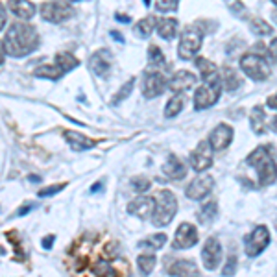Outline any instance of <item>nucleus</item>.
I'll return each instance as SVG.
<instances>
[{"instance_id":"f257e3e1","label":"nucleus","mask_w":277,"mask_h":277,"mask_svg":"<svg viewBox=\"0 0 277 277\" xmlns=\"http://www.w3.org/2000/svg\"><path fill=\"white\" fill-rule=\"evenodd\" d=\"M4 46L11 57H26L39 46V33L28 23H13L8 28Z\"/></svg>"},{"instance_id":"f03ea898","label":"nucleus","mask_w":277,"mask_h":277,"mask_svg":"<svg viewBox=\"0 0 277 277\" xmlns=\"http://www.w3.org/2000/svg\"><path fill=\"white\" fill-rule=\"evenodd\" d=\"M248 165H251L255 170H257L259 185H261V187H268V185L275 183L277 163L266 148H263V146L255 148L253 152L248 155Z\"/></svg>"},{"instance_id":"7ed1b4c3","label":"nucleus","mask_w":277,"mask_h":277,"mask_svg":"<svg viewBox=\"0 0 277 277\" xmlns=\"http://www.w3.org/2000/svg\"><path fill=\"white\" fill-rule=\"evenodd\" d=\"M177 212V200L170 190H159L155 196V211H153L152 224L155 227H165L174 220Z\"/></svg>"},{"instance_id":"20e7f679","label":"nucleus","mask_w":277,"mask_h":277,"mask_svg":"<svg viewBox=\"0 0 277 277\" xmlns=\"http://www.w3.org/2000/svg\"><path fill=\"white\" fill-rule=\"evenodd\" d=\"M240 69L246 76H249L255 82H264L272 74L266 57L263 54H255V52H249V54H244L240 57Z\"/></svg>"},{"instance_id":"39448f33","label":"nucleus","mask_w":277,"mask_h":277,"mask_svg":"<svg viewBox=\"0 0 277 277\" xmlns=\"http://www.w3.org/2000/svg\"><path fill=\"white\" fill-rule=\"evenodd\" d=\"M41 17L46 23L61 24L74 17V8L69 2H45L41 4Z\"/></svg>"},{"instance_id":"423d86ee","label":"nucleus","mask_w":277,"mask_h":277,"mask_svg":"<svg viewBox=\"0 0 277 277\" xmlns=\"http://www.w3.org/2000/svg\"><path fill=\"white\" fill-rule=\"evenodd\" d=\"M270 244V231L266 226H257L248 236L244 239V251L248 257H257L263 253Z\"/></svg>"},{"instance_id":"0eeeda50","label":"nucleus","mask_w":277,"mask_h":277,"mask_svg":"<svg viewBox=\"0 0 277 277\" xmlns=\"http://www.w3.org/2000/svg\"><path fill=\"white\" fill-rule=\"evenodd\" d=\"M202 41H203L202 33L192 30V28H187V30L181 33L180 46H177L180 60H190V57H194V55L200 52V48H202Z\"/></svg>"},{"instance_id":"6e6552de","label":"nucleus","mask_w":277,"mask_h":277,"mask_svg":"<svg viewBox=\"0 0 277 277\" xmlns=\"http://www.w3.org/2000/svg\"><path fill=\"white\" fill-rule=\"evenodd\" d=\"M222 83H203L194 92V107L198 111L207 109L220 100Z\"/></svg>"},{"instance_id":"1a4fd4ad","label":"nucleus","mask_w":277,"mask_h":277,"mask_svg":"<svg viewBox=\"0 0 277 277\" xmlns=\"http://www.w3.org/2000/svg\"><path fill=\"white\" fill-rule=\"evenodd\" d=\"M190 166L198 174H203L212 166V148L209 141H202V143H198V146L194 148V152L190 153Z\"/></svg>"},{"instance_id":"9d476101","label":"nucleus","mask_w":277,"mask_h":277,"mask_svg":"<svg viewBox=\"0 0 277 277\" xmlns=\"http://www.w3.org/2000/svg\"><path fill=\"white\" fill-rule=\"evenodd\" d=\"M212 187H214V180H212L211 175L198 174L189 183V187H187V190H185V196H187L189 200L198 202V200H203L209 192H211Z\"/></svg>"},{"instance_id":"9b49d317","label":"nucleus","mask_w":277,"mask_h":277,"mask_svg":"<svg viewBox=\"0 0 277 277\" xmlns=\"http://www.w3.org/2000/svg\"><path fill=\"white\" fill-rule=\"evenodd\" d=\"M196 244H198V229H196V226H192V224H189V222L180 224V227H177V231H175L172 248L174 249H189Z\"/></svg>"},{"instance_id":"f8f14e48","label":"nucleus","mask_w":277,"mask_h":277,"mask_svg":"<svg viewBox=\"0 0 277 277\" xmlns=\"http://www.w3.org/2000/svg\"><path fill=\"white\" fill-rule=\"evenodd\" d=\"M202 261H203V266L207 268L209 272L212 270H216L218 264L222 261V244L218 242L216 236H209L205 240V244H203L202 249Z\"/></svg>"},{"instance_id":"ddd939ff","label":"nucleus","mask_w":277,"mask_h":277,"mask_svg":"<svg viewBox=\"0 0 277 277\" xmlns=\"http://www.w3.org/2000/svg\"><path fill=\"white\" fill-rule=\"evenodd\" d=\"M166 87H168V82L161 72H148L143 80V96L150 100L161 96Z\"/></svg>"},{"instance_id":"4468645a","label":"nucleus","mask_w":277,"mask_h":277,"mask_svg":"<svg viewBox=\"0 0 277 277\" xmlns=\"http://www.w3.org/2000/svg\"><path fill=\"white\" fill-rule=\"evenodd\" d=\"M111 52L109 50H98L91 55V60H89V70H91L94 76L98 78H107L111 72Z\"/></svg>"},{"instance_id":"2eb2a0df","label":"nucleus","mask_w":277,"mask_h":277,"mask_svg":"<svg viewBox=\"0 0 277 277\" xmlns=\"http://www.w3.org/2000/svg\"><path fill=\"white\" fill-rule=\"evenodd\" d=\"M231 141H233V128H231L229 124H218L216 128L211 131V135H209V144H211L212 152H214V150H216V152L226 150L231 144Z\"/></svg>"},{"instance_id":"dca6fc26","label":"nucleus","mask_w":277,"mask_h":277,"mask_svg":"<svg viewBox=\"0 0 277 277\" xmlns=\"http://www.w3.org/2000/svg\"><path fill=\"white\" fill-rule=\"evenodd\" d=\"M153 211H155V198H152V196H138L128 205L129 214H133L141 220L153 216Z\"/></svg>"},{"instance_id":"f3484780","label":"nucleus","mask_w":277,"mask_h":277,"mask_svg":"<svg viewBox=\"0 0 277 277\" xmlns=\"http://www.w3.org/2000/svg\"><path fill=\"white\" fill-rule=\"evenodd\" d=\"M194 83H196V76L192 72H189V70H177L170 78V82H168V89L172 92H175V94H181L187 89L194 87Z\"/></svg>"},{"instance_id":"a211bd4d","label":"nucleus","mask_w":277,"mask_h":277,"mask_svg":"<svg viewBox=\"0 0 277 277\" xmlns=\"http://www.w3.org/2000/svg\"><path fill=\"white\" fill-rule=\"evenodd\" d=\"M163 174H165L166 177H170V180L180 181V180H183L185 175H187V166L181 163L180 157L168 155V157H166L165 165H163Z\"/></svg>"},{"instance_id":"6ab92c4d","label":"nucleus","mask_w":277,"mask_h":277,"mask_svg":"<svg viewBox=\"0 0 277 277\" xmlns=\"http://www.w3.org/2000/svg\"><path fill=\"white\" fill-rule=\"evenodd\" d=\"M168 273L172 277H200V270L198 266L189 261V259H180L175 261L170 268H168Z\"/></svg>"},{"instance_id":"aec40b11","label":"nucleus","mask_w":277,"mask_h":277,"mask_svg":"<svg viewBox=\"0 0 277 277\" xmlns=\"http://www.w3.org/2000/svg\"><path fill=\"white\" fill-rule=\"evenodd\" d=\"M65 141L69 143V146L72 148L74 152H83V150H91V148L94 146V141H92V138H89L87 135L78 133V131H72V129L65 131Z\"/></svg>"},{"instance_id":"412c9836","label":"nucleus","mask_w":277,"mask_h":277,"mask_svg":"<svg viewBox=\"0 0 277 277\" xmlns=\"http://www.w3.org/2000/svg\"><path fill=\"white\" fill-rule=\"evenodd\" d=\"M194 63H196L198 70L202 72L203 82L205 83H222L220 74H218V69H216V65L214 63H211V61L205 60V57H196Z\"/></svg>"},{"instance_id":"4be33fe9","label":"nucleus","mask_w":277,"mask_h":277,"mask_svg":"<svg viewBox=\"0 0 277 277\" xmlns=\"http://www.w3.org/2000/svg\"><path fill=\"white\" fill-rule=\"evenodd\" d=\"M8 8L11 9V13L15 17L23 18V21H30L37 11L35 4L33 2H26V0H11L8 4Z\"/></svg>"},{"instance_id":"5701e85b","label":"nucleus","mask_w":277,"mask_h":277,"mask_svg":"<svg viewBox=\"0 0 277 277\" xmlns=\"http://www.w3.org/2000/svg\"><path fill=\"white\" fill-rule=\"evenodd\" d=\"M220 80H222V87L229 92H235L236 89L242 85V80H240L239 72H236L235 69H231V67H224V69H222Z\"/></svg>"},{"instance_id":"b1692460","label":"nucleus","mask_w":277,"mask_h":277,"mask_svg":"<svg viewBox=\"0 0 277 277\" xmlns=\"http://www.w3.org/2000/svg\"><path fill=\"white\" fill-rule=\"evenodd\" d=\"M155 30H157V18L153 17V15H148V17H144L143 21H138L133 26L135 35L141 37V39H148V37L152 35V32H155Z\"/></svg>"},{"instance_id":"393cba45","label":"nucleus","mask_w":277,"mask_h":277,"mask_svg":"<svg viewBox=\"0 0 277 277\" xmlns=\"http://www.w3.org/2000/svg\"><path fill=\"white\" fill-rule=\"evenodd\" d=\"M266 115H264V109L261 106H255L251 109V115H249V126H251V131L255 135H264L266 131V122H264Z\"/></svg>"},{"instance_id":"a878e982","label":"nucleus","mask_w":277,"mask_h":277,"mask_svg":"<svg viewBox=\"0 0 277 277\" xmlns=\"http://www.w3.org/2000/svg\"><path fill=\"white\" fill-rule=\"evenodd\" d=\"M177 21L175 18H161V21H157V33L163 37V39H166V41H170V39H174L175 35H177Z\"/></svg>"},{"instance_id":"bb28decb","label":"nucleus","mask_w":277,"mask_h":277,"mask_svg":"<svg viewBox=\"0 0 277 277\" xmlns=\"http://www.w3.org/2000/svg\"><path fill=\"white\" fill-rule=\"evenodd\" d=\"M216 214H218L216 202H207L205 205H202V207L198 209V212H196V216H198V220L202 222V224H211V222L216 218Z\"/></svg>"},{"instance_id":"cd10ccee","label":"nucleus","mask_w":277,"mask_h":277,"mask_svg":"<svg viewBox=\"0 0 277 277\" xmlns=\"http://www.w3.org/2000/svg\"><path fill=\"white\" fill-rule=\"evenodd\" d=\"M80 65V61L74 57V55L67 54V52H61V54L55 55V67L61 70V72H69V70H74Z\"/></svg>"},{"instance_id":"c85d7f7f","label":"nucleus","mask_w":277,"mask_h":277,"mask_svg":"<svg viewBox=\"0 0 277 277\" xmlns=\"http://www.w3.org/2000/svg\"><path fill=\"white\" fill-rule=\"evenodd\" d=\"M183 104H185V100H183V96L181 94H174V96L168 100V104H166V107H165V116L166 118H174V116H177L183 111Z\"/></svg>"},{"instance_id":"c756f323","label":"nucleus","mask_w":277,"mask_h":277,"mask_svg":"<svg viewBox=\"0 0 277 277\" xmlns=\"http://www.w3.org/2000/svg\"><path fill=\"white\" fill-rule=\"evenodd\" d=\"M137 264L138 268H141V273H143V275H150L157 264V257L153 253H143V255H138Z\"/></svg>"},{"instance_id":"7c9ffc66","label":"nucleus","mask_w":277,"mask_h":277,"mask_svg":"<svg viewBox=\"0 0 277 277\" xmlns=\"http://www.w3.org/2000/svg\"><path fill=\"white\" fill-rule=\"evenodd\" d=\"M165 244H166V235H165V233H159V235H150L148 239H144V240H141V242H138V246H141V248H148V249H152V251L163 248Z\"/></svg>"},{"instance_id":"2f4dec72","label":"nucleus","mask_w":277,"mask_h":277,"mask_svg":"<svg viewBox=\"0 0 277 277\" xmlns=\"http://www.w3.org/2000/svg\"><path fill=\"white\" fill-rule=\"evenodd\" d=\"M249 30L255 33V35L259 37H266L272 33V26L266 23V21H263V18H257L253 17L251 21H249Z\"/></svg>"},{"instance_id":"473e14b6","label":"nucleus","mask_w":277,"mask_h":277,"mask_svg":"<svg viewBox=\"0 0 277 277\" xmlns=\"http://www.w3.org/2000/svg\"><path fill=\"white\" fill-rule=\"evenodd\" d=\"M35 76H37V78L60 80L61 76H63V72H61V70L55 67V63H52V65H41V67L35 70Z\"/></svg>"},{"instance_id":"72a5a7b5","label":"nucleus","mask_w":277,"mask_h":277,"mask_svg":"<svg viewBox=\"0 0 277 277\" xmlns=\"http://www.w3.org/2000/svg\"><path fill=\"white\" fill-rule=\"evenodd\" d=\"M133 85H135V78H129V82H126L124 85L118 89V92H116L115 96H113L111 104H113V106H118L120 102H124L126 98L131 94V91H133Z\"/></svg>"},{"instance_id":"f704fd0d","label":"nucleus","mask_w":277,"mask_h":277,"mask_svg":"<svg viewBox=\"0 0 277 277\" xmlns=\"http://www.w3.org/2000/svg\"><path fill=\"white\" fill-rule=\"evenodd\" d=\"M148 61L152 65H165V54H163L161 48L157 45L148 46Z\"/></svg>"},{"instance_id":"c9c22d12","label":"nucleus","mask_w":277,"mask_h":277,"mask_svg":"<svg viewBox=\"0 0 277 277\" xmlns=\"http://www.w3.org/2000/svg\"><path fill=\"white\" fill-rule=\"evenodd\" d=\"M129 183H131V189H133L137 194L146 192V190H150V187H152V181L148 180V177H141V175L133 177V180L129 181Z\"/></svg>"},{"instance_id":"e433bc0d","label":"nucleus","mask_w":277,"mask_h":277,"mask_svg":"<svg viewBox=\"0 0 277 277\" xmlns=\"http://www.w3.org/2000/svg\"><path fill=\"white\" fill-rule=\"evenodd\" d=\"M94 273H96V277H115V268L111 266L107 261H100L94 266Z\"/></svg>"},{"instance_id":"4c0bfd02","label":"nucleus","mask_w":277,"mask_h":277,"mask_svg":"<svg viewBox=\"0 0 277 277\" xmlns=\"http://www.w3.org/2000/svg\"><path fill=\"white\" fill-rule=\"evenodd\" d=\"M155 9L159 13L175 11V9H177V2H174V0H159V2H155Z\"/></svg>"},{"instance_id":"58836bf2","label":"nucleus","mask_w":277,"mask_h":277,"mask_svg":"<svg viewBox=\"0 0 277 277\" xmlns=\"http://www.w3.org/2000/svg\"><path fill=\"white\" fill-rule=\"evenodd\" d=\"M235 272H236V255L231 253L229 259H227V263H226V268L222 270V275H224V277H231Z\"/></svg>"},{"instance_id":"ea45409f","label":"nucleus","mask_w":277,"mask_h":277,"mask_svg":"<svg viewBox=\"0 0 277 277\" xmlns=\"http://www.w3.org/2000/svg\"><path fill=\"white\" fill-rule=\"evenodd\" d=\"M67 187V183H60V185H50V187H46V189L39 190V196L41 198H48V196H54V194L61 192V190Z\"/></svg>"},{"instance_id":"a19ab883","label":"nucleus","mask_w":277,"mask_h":277,"mask_svg":"<svg viewBox=\"0 0 277 277\" xmlns=\"http://www.w3.org/2000/svg\"><path fill=\"white\" fill-rule=\"evenodd\" d=\"M268 54H270V57L277 63V37L270 43V46H268Z\"/></svg>"},{"instance_id":"79ce46f5","label":"nucleus","mask_w":277,"mask_h":277,"mask_svg":"<svg viewBox=\"0 0 277 277\" xmlns=\"http://www.w3.org/2000/svg\"><path fill=\"white\" fill-rule=\"evenodd\" d=\"M54 242H55V236L54 235H46L45 239H43L41 244H43V248H45V249H50L52 246H54Z\"/></svg>"},{"instance_id":"37998d69","label":"nucleus","mask_w":277,"mask_h":277,"mask_svg":"<svg viewBox=\"0 0 277 277\" xmlns=\"http://www.w3.org/2000/svg\"><path fill=\"white\" fill-rule=\"evenodd\" d=\"M115 18L118 21V23H122V24H129V23H131V17H128V15H124V13H116Z\"/></svg>"},{"instance_id":"c03bdc74","label":"nucleus","mask_w":277,"mask_h":277,"mask_svg":"<svg viewBox=\"0 0 277 277\" xmlns=\"http://www.w3.org/2000/svg\"><path fill=\"white\" fill-rule=\"evenodd\" d=\"M6 26V9H4V6L0 4V30Z\"/></svg>"},{"instance_id":"a18cd8bd","label":"nucleus","mask_w":277,"mask_h":277,"mask_svg":"<svg viewBox=\"0 0 277 277\" xmlns=\"http://www.w3.org/2000/svg\"><path fill=\"white\" fill-rule=\"evenodd\" d=\"M6 55H8V52H6V46H4V41H0V65L4 63Z\"/></svg>"},{"instance_id":"49530a36","label":"nucleus","mask_w":277,"mask_h":277,"mask_svg":"<svg viewBox=\"0 0 277 277\" xmlns=\"http://www.w3.org/2000/svg\"><path fill=\"white\" fill-rule=\"evenodd\" d=\"M268 107H272V109H277V94H272V96L268 98Z\"/></svg>"},{"instance_id":"de8ad7c7","label":"nucleus","mask_w":277,"mask_h":277,"mask_svg":"<svg viewBox=\"0 0 277 277\" xmlns=\"http://www.w3.org/2000/svg\"><path fill=\"white\" fill-rule=\"evenodd\" d=\"M32 207H33V203H28V205H24V207H21V211H18L17 214H18V216H23V214H26V212L32 211Z\"/></svg>"},{"instance_id":"09e8293b","label":"nucleus","mask_w":277,"mask_h":277,"mask_svg":"<svg viewBox=\"0 0 277 277\" xmlns=\"http://www.w3.org/2000/svg\"><path fill=\"white\" fill-rule=\"evenodd\" d=\"M111 37L118 43H124V37H122V33H118V32H111Z\"/></svg>"},{"instance_id":"8fccbe9b","label":"nucleus","mask_w":277,"mask_h":277,"mask_svg":"<svg viewBox=\"0 0 277 277\" xmlns=\"http://www.w3.org/2000/svg\"><path fill=\"white\" fill-rule=\"evenodd\" d=\"M102 189H104V185H102V183H94V185L91 187V194L96 192V190H102Z\"/></svg>"},{"instance_id":"3c124183","label":"nucleus","mask_w":277,"mask_h":277,"mask_svg":"<svg viewBox=\"0 0 277 277\" xmlns=\"http://www.w3.org/2000/svg\"><path fill=\"white\" fill-rule=\"evenodd\" d=\"M270 126H272V129L277 133V116H273L272 118V122H270Z\"/></svg>"},{"instance_id":"603ef678","label":"nucleus","mask_w":277,"mask_h":277,"mask_svg":"<svg viewBox=\"0 0 277 277\" xmlns=\"http://www.w3.org/2000/svg\"><path fill=\"white\" fill-rule=\"evenodd\" d=\"M30 181H33V183H39V181H41V177H39V175H30Z\"/></svg>"},{"instance_id":"864d4df0","label":"nucleus","mask_w":277,"mask_h":277,"mask_svg":"<svg viewBox=\"0 0 277 277\" xmlns=\"http://www.w3.org/2000/svg\"><path fill=\"white\" fill-rule=\"evenodd\" d=\"M273 21H275V24H277V11L273 13Z\"/></svg>"},{"instance_id":"5fc2aeb1","label":"nucleus","mask_w":277,"mask_h":277,"mask_svg":"<svg viewBox=\"0 0 277 277\" xmlns=\"http://www.w3.org/2000/svg\"><path fill=\"white\" fill-rule=\"evenodd\" d=\"M273 4H275V6H277V0H275V2H273Z\"/></svg>"},{"instance_id":"6e6d98bb","label":"nucleus","mask_w":277,"mask_h":277,"mask_svg":"<svg viewBox=\"0 0 277 277\" xmlns=\"http://www.w3.org/2000/svg\"><path fill=\"white\" fill-rule=\"evenodd\" d=\"M275 229H277V222H275Z\"/></svg>"}]
</instances>
